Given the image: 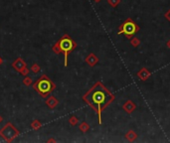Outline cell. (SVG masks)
Wrapping results in <instances>:
<instances>
[{
    "label": "cell",
    "instance_id": "obj_1",
    "mask_svg": "<svg viewBox=\"0 0 170 143\" xmlns=\"http://www.w3.org/2000/svg\"><path fill=\"white\" fill-rule=\"evenodd\" d=\"M83 100L92 109L97 111L99 117V123L101 124V111L114 100V96L101 83H97L83 96Z\"/></svg>",
    "mask_w": 170,
    "mask_h": 143
},
{
    "label": "cell",
    "instance_id": "obj_2",
    "mask_svg": "<svg viewBox=\"0 0 170 143\" xmlns=\"http://www.w3.org/2000/svg\"><path fill=\"white\" fill-rule=\"evenodd\" d=\"M77 47L76 42L73 40L72 38L69 36L68 34H65L63 37L53 46L52 50L54 53L56 54H60V53H63L64 54V58H65V67L68 66V56L71 52H73Z\"/></svg>",
    "mask_w": 170,
    "mask_h": 143
},
{
    "label": "cell",
    "instance_id": "obj_3",
    "mask_svg": "<svg viewBox=\"0 0 170 143\" xmlns=\"http://www.w3.org/2000/svg\"><path fill=\"white\" fill-rule=\"evenodd\" d=\"M33 89L40 94L41 98H47L56 89V85L51 81L49 77H47L46 75H42L33 85Z\"/></svg>",
    "mask_w": 170,
    "mask_h": 143
},
{
    "label": "cell",
    "instance_id": "obj_4",
    "mask_svg": "<svg viewBox=\"0 0 170 143\" xmlns=\"http://www.w3.org/2000/svg\"><path fill=\"white\" fill-rule=\"evenodd\" d=\"M19 135H20V131L11 122H7L0 129V136H1L2 139L7 142H12Z\"/></svg>",
    "mask_w": 170,
    "mask_h": 143
},
{
    "label": "cell",
    "instance_id": "obj_5",
    "mask_svg": "<svg viewBox=\"0 0 170 143\" xmlns=\"http://www.w3.org/2000/svg\"><path fill=\"white\" fill-rule=\"evenodd\" d=\"M138 30H139V27H138L131 19L129 18L120 26L118 34H123L129 39H130L134 34H136V32H137Z\"/></svg>",
    "mask_w": 170,
    "mask_h": 143
},
{
    "label": "cell",
    "instance_id": "obj_6",
    "mask_svg": "<svg viewBox=\"0 0 170 143\" xmlns=\"http://www.w3.org/2000/svg\"><path fill=\"white\" fill-rule=\"evenodd\" d=\"M26 67H27V64H26V62L21 58H17L16 60L12 63V68L18 73H21Z\"/></svg>",
    "mask_w": 170,
    "mask_h": 143
},
{
    "label": "cell",
    "instance_id": "obj_7",
    "mask_svg": "<svg viewBox=\"0 0 170 143\" xmlns=\"http://www.w3.org/2000/svg\"><path fill=\"white\" fill-rule=\"evenodd\" d=\"M46 104H47V106L49 107V108L53 109L59 104V100H57L55 96H50V98L46 100Z\"/></svg>",
    "mask_w": 170,
    "mask_h": 143
},
{
    "label": "cell",
    "instance_id": "obj_8",
    "mask_svg": "<svg viewBox=\"0 0 170 143\" xmlns=\"http://www.w3.org/2000/svg\"><path fill=\"white\" fill-rule=\"evenodd\" d=\"M86 62L89 64L90 67H94V66L99 62V59L97 58L95 54H90L89 56L87 57V59H86Z\"/></svg>",
    "mask_w": 170,
    "mask_h": 143
},
{
    "label": "cell",
    "instance_id": "obj_9",
    "mask_svg": "<svg viewBox=\"0 0 170 143\" xmlns=\"http://www.w3.org/2000/svg\"><path fill=\"white\" fill-rule=\"evenodd\" d=\"M31 127H32V129H34V130H38V129H40L42 127V123L39 121V120L35 119L31 123Z\"/></svg>",
    "mask_w": 170,
    "mask_h": 143
},
{
    "label": "cell",
    "instance_id": "obj_10",
    "mask_svg": "<svg viewBox=\"0 0 170 143\" xmlns=\"http://www.w3.org/2000/svg\"><path fill=\"white\" fill-rule=\"evenodd\" d=\"M23 85H26V87H30V85H32V79H31L30 77L26 76L25 79L23 80Z\"/></svg>",
    "mask_w": 170,
    "mask_h": 143
},
{
    "label": "cell",
    "instance_id": "obj_11",
    "mask_svg": "<svg viewBox=\"0 0 170 143\" xmlns=\"http://www.w3.org/2000/svg\"><path fill=\"white\" fill-rule=\"evenodd\" d=\"M40 67H39V65H37V64H33L32 67H31V71H32L33 74H38L39 72H40Z\"/></svg>",
    "mask_w": 170,
    "mask_h": 143
},
{
    "label": "cell",
    "instance_id": "obj_12",
    "mask_svg": "<svg viewBox=\"0 0 170 143\" xmlns=\"http://www.w3.org/2000/svg\"><path fill=\"white\" fill-rule=\"evenodd\" d=\"M89 128H90V126L86 122H83L80 125V129H81V131H83V132H87V131L89 130Z\"/></svg>",
    "mask_w": 170,
    "mask_h": 143
},
{
    "label": "cell",
    "instance_id": "obj_13",
    "mask_svg": "<svg viewBox=\"0 0 170 143\" xmlns=\"http://www.w3.org/2000/svg\"><path fill=\"white\" fill-rule=\"evenodd\" d=\"M69 121L71 123V125H73V126H74V125H76L77 123H78V118H77L76 116H71Z\"/></svg>",
    "mask_w": 170,
    "mask_h": 143
},
{
    "label": "cell",
    "instance_id": "obj_14",
    "mask_svg": "<svg viewBox=\"0 0 170 143\" xmlns=\"http://www.w3.org/2000/svg\"><path fill=\"white\" fill-rule=\"evenodd\" d=\"M109 3L112 6V7H116L118 4L120 3V0H109Z\"/></svg>",
    "mask_w": 170,
    "mask_h": 143
},
{
    "label": "cell",
    "instance_id": "obj_15",
    "mask_svg": "<svg viewBox=\"0 0 170 143\" xmlns=\"http://www.w3.org/2000/svg\"><path fill=\"white\" fill-rule=\"evenodd\" d=\"M29 73H30L29 69H28V68L26 67L25 69H24L23 71H22V72L20 73V74L22 75V76H25V77H26V76H28V75H29Z\"/></svg>",
    "mask_w": 170,
    "mask_h": 143
},
{
    "label": "cell",
    "instance_id": "obj_16",
    "mask_svg": "<svg viewBox=\"0 0 170 143\" xmlns=\"http://www.w3.org/2000/svg\"><path fill=\"white\" fill-rule=\"evenodd\" d=\"M165 16H166L167 20H169V21H170V10H168V12L166 13V15H165Z\"/></svg>",
    "mask_w": 170,
    "mask_h": 143
},
{
    "label": "cell",
    "instance_id": "obj_17",
    "mask_svg": "<svg viewBox=\"0 0 170 143\" xmlns=\"http://www.w3.org/2000/svg\"><path fill=\"white\" fill-rule=\"evenodd\" d=\"M2 64H3V59H2L1 57H0V66H1Z\"/></svg>",
    "mask_w": 170,
    "mask_h": 143
},
{
    "label": "cell",
    "instance_id": "obj_18",
    "mask_svg": "<svg viewBox=\"0 0 170 143\" xmlns=\"http://www.w3.org/2000/svg\"><path fill=\"white\" fill-rule=\"evenodd\" d=\"M2 120H3V119H2V116H1V115H0V123H1V122H2Z\"/></svg>",
    "mask_w": 170,
    "mask_h": 143
},
{
    "label": "cell",
    "instance_id": "obj_19",
    "mask_svg": "<svg viewBox=\"0 0 170 143\" xmlns=\"http://www.w3.org/2000/svg\"><path fill=\"white\" fill-rule=\"evenodd\" d=\"M54 141H55L54 139H50V140H49V142H54Z\"/></svg>",
    "mask_w": 170,
    "mask_h": 143
},
{
    "label": "cell",
    "instance_id": "obj_20",
    "mask_svg": "<svg viewBox=\"0 0 170 143\" xmlns=\"http://www.w3.org/2000/svg\"><path fill=\"white\" fill-rule=\"evenodd\" d=\"M95 1H96V2H99V1H100V0H95Z\"/></svg>",
    "mask_w": 170,
    "mask_h": 143
}]
</instances>
